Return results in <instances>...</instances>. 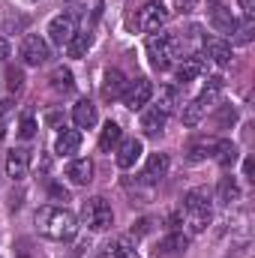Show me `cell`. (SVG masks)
I'll return each mask as SVG.
<instances>
[{
	"label": "cell",
	"instance_id": "6da1fadb",
	"mask_svg": "<svg viewBox=\"0 0 255 258\" xmlns=\"http://www.w3.org/2000/svg\"><path fill=\"white\" fill-rule=\"evenodd\" d=\"M36 228L48 240H72L78 231V219L63 204H45L36 210Z\"/></svg>",
	"mask_w": 255,
	"mask_h": 258
},
{
	"label": "cell",
	"instance_id": "7a4b0ae2",
	"mask_svg": "<svg viewBox=\"0 0 255 258\" xmlns=\"http://www.w3.org/2000/svg\"><path fill=\"white\" fill-rule=\"evenodd\" d=\"M210 216H213V207H210V192L207 189H189L183 195L180 219L189 228V234H201L210 225Z\"/></svg>",
	"mask_w": 255,
	"mask_h": 258
},
{
	"label": "cell",
	"instance_id": "3957f363",
	"mask_svg": "<svg viewBox=\"0 0 255 258\" xmlns=\"http://www.w3.org/2000/svg\"><path fill=\"white\" fill-rule=\"evenodd\" d=\"M147 54H150L153 69L165 72V69H171V66L180 60V54H183V42H180V36H174V33H162V30H156V33H150V39H147Z\"/></svg>",
	"mask_w": 255,
	"mask_h": 258
},
{
	"label": "cell",
	"instance_id": "277c9868",
	"mask_svg": "<svg viewBox=\"0 0 255 258\" xmlns=\"http://www.w3.org/2000/svg\"><path fill=\"white\" fill-rule=\"evenodd\" d=\"M81 222L90 231H108L114 225V210L102 195H93V198H87L81 204Z\"/></svg>",
	"mask_w": 255,
	"mask_h": 258
},
{
	"label": "cell",
	"instance_id": "5b68a950",
	"mask_svg": "<svg viewBox=\"0 0 255 258\" xmlns=\"http://www.w3.org/2000/svg\"><path fill=\"white\" fill-rule=\"evenodd\" d=\"M78 33V21L72 12H63V15H54L51 24H48V42L57 45V48H66L69 39Z\"/></svg>",
	"mask_w": 255,
	"mask_h": 258
},
{
	"label": "cell",
	"instance_id": "8992f818",
	"mask_svg": "<svg viewBox=\"0 0 255 258\" xmlns=\"http://www.w3.org/2000/svg\"><path fill=\"white\" fill-rule=\"evenodd\" d=\"M138 30H144V33H156V30H162L165 24H168V9L162 6V3H144L141 9H138Z\"/></svg>",
	"mask_w": 255,
	"mask_h": 258
},
{
	"label": "cell",
	"instance_id": "52a82bcc",
	"mask_svg": "<svg viewBox=\"0 0 255 258\" xmlns=\"http://www.w3.org/2000/svg\"><path fill=\"white\" fill-rule=\"evenodd\" d=\"M48 57H51L48 39H42L39 33H27L24 42H21V60H24V66H42Z\"/></svg>",
	"mask_w": 255,
	"mask_h": 258
},
{
	"label": "cell",
	"instance_id": "ba28073f",
	"mask_svg": "<svg viewBox=\"0 0 255 258\" xmlns=\"http://www.w3.org/2000/svg\"><path fill=\"white\" fill-rule=\"evenodd\" d=\"M150 99H153V84L147 78H135L126 90H123V105L132 108V111H141Z\"/></svg>",
	"mask_w": 255,
	"mask_h": 258
},
{
	"label": "cell",
	"instance_id": "9c48e42d",
	"mask_svg": "<svg viewBox=\"0 0 255 258\" xmlns=\"http://www.w3.org/2000/svg\"><path fill=\"white\" fill-rule=\"evenodd\" d=\"M141 153H144V144H141L138 138H120L114 162H117V168H132V165L141 159Z\"/></svg>",
	"mask_w": 255,
	"mask_h": 258
},
{
	"label": "cell",
	"instance_id": "30bf717a",
	"mask_svg": "<svg viewBox=\"0 0 255 258\" xmlns=\"http://www.w3.org/2000/svg\"><path fill=\"white\" fill-rule=\"evenodd\" d=\"M237 18H234V12L228 9V6H222V3H213V9H210V27L216 30V33H231L234 36V30H237Z\"/></svg>",
	"mask_w": 255,
	"mask_h": 258
},
{
	"label": "cell",
	"instance_id": "8fae6325",
	"mask_svg": "<svg viewBox=\"0 0 255 258\" xmlns=\"http://www.w3.org/2000/svg\"><path fill=\"white\" fill-rule=\"evenodd\" d=\"M27 171H30V150L27 147L9 150V156H6V174L12 180H21V177H27Z\"/></svg>",
	"mask_w": 255,
	"mask_h": 258
},
{
	"label": "cell",
	"instance_id": "7c38bea8",
	"mask_svg": "<svg viewBox=\"0 0 255 258\" xmlns=\"http://www.w3.org/2000/svg\"><path fill=\"white\" fill-rule=\"evenodd\" d=\"M207 72V60L201 57V54H189V57H183L180 63H177V81L180 84H189L195 78H201Z\"/></svg>",
	"mask_w": 255,
	"mask_h": 258
},
{
	"label": "cell",
	"instance_id": "4fadbf2b",
	"mask_svg": "<svg viewBox=\"0 0 255 258\" xmlns=\"http://www.w3.org/2000/svg\"><path fill=\"white\" fill-rule=\"evenodd\" d=\"M204 54H207L210 63L228 66L231 63V42H225L219 36H210V39H204Z\"/></svg>",
	"mask_w": 255,
	"mask_h": 258
},
{
	"label": "cell",
	"instance_id": "5bb4252c",
	"mask_svg": "<svg viewBox=\"0 0 255 258\" xmlns=\"http://www.w3.org/2000/svg\"><path fill=\"white\" fill-rule=\"evenodd\" d=\"M123 90H126V78L120 69H108L105 78H102V99L114 102V99H123Z\"/></svg>",
	"mask_w": 255,
	"mask_h": 258
},
{
	"label": "cell",
	"instance_id": "9a60e30c",
	"mask_svg": "<svg viewBox=\"0 0 255 258\" xmlns=\"http://www.w3.org/2000/svg\"><path fill=\"white\" fill-rule=\"evenodd\" d=\"M99 258H138V249L129 237H111L102 249H99Z\"/></svg>",
	"mask_w": 255,
	"mask_h": 258
},
{
	"label": "cell",
	"instance_id": "2e32d148",
	"mask_svg": "<svg viewBox=\"0 0 255 258\" xmlns=\"http://www.w3.org/2000/svg\"><path fill=\"white\" fill-rule=\"evenodd\" d=\"M78 147H81V132L78 129H63L54 141V153L63 156V159H75Z\"/></svg>",
	"mask_w": 255,
	"mask_h": 258
},
{
	"label": "cell",
	"instance_id": "e0dca14e",
	"mask_svg": "<svg viewBox=\"0 0 255 258\" xmlns=\"http://www.w3.org/2000/svg\"><path fill=\"white\" fill-rule=\"evenodd\" d=\"M72 120H75V126L78 129H93L96 126V120H99L96 105H93L90 99H78L75 108H72Z\"/></svg>",
	"mask_w": 255,
	"mask_h": 258
},
{
	"label": "cell",
	"instance_id": "ac0fdd59",
	"mask_svg": "<svg viewBox=\"0 0 255 258\" xmlns=\"http://www.w3.org/2000/svg\"><path fill=\"white\" fill-rule=\"evenodd\" d=\"M66 177H69L75 186H87V183L93 180V162H90V159H69Z\"/></svg>",
	"mask_w": 255,
	"mask_h": 258
},
{
	"label": "cell",
	"instance_id": "d6986e66",
	"mask_svg": "<svg viewBox=\"0 0 255 258\" xmlns=\"http://www.w3.org/2000/svg\"><path fill=\"white\" fill-rule=\"evenodd\" d=\"M165 171H168V156H165V153H153V156L147 159L144 171H141V180H144V183H159V180L165 177Z\"/></svg>",
	"mask_w": 255,
	"mask_h": 258
},
{
	"label": "cell",
	"instance_id": "ffe728a7",
	"mask_svg": "<svg viewBox=\"0 0 255 258\" xmlns=\"http://www.w3.org/2000/svg\"><path fill=\"white\" fill-rule=\"evenodd\" d=\"M186 249H189V237L183 231H171L168 237L159 240V252L162 255H183Z\"/></svg>",
	"mask_w": 255,
	"mask_h": 258
},
{
	"label": "cell",
	"instance_id": "44dd1931",
	"mask_svg": "<svg viewBox=\"0 0 255 258\" xmlns=\"http://www.w3.org/2000/svg\"><path fill=\"white\" fill-rule=\"evenodd\" d=\"M165 120H168V114L153 105V108H147V111L141 114V129H144L147 135H159V132L165 129Z\"/></svg>",
	"mask_w": 255,
	"mask_h": 258
},
{
	"label": "cell",
	"instance_id": "7402d4cb",
	"mask_svg": "<svg viewBox=\"0 0 255 258\" xmlns=\"http://www.w3.org/2000/svg\"><path fill=\"white\" fill-rule=\"evenodd\" d=\"M213 156H216V162L222 168H231L237 162V144L234 141H216L213 144Z\"/></svg>",
	"mask_w": 255,
	"mask_h": 258
},
{
	"label": "cell",
	"instance_id": "603a6c76",
	"mask_svg": "<svg viewBox=\"0 0 255 258\" xmlns=\"http://www.w3.org/2000/svg\"><path fill=\"white\" fill-rule=\"evenodd\" d=\"M90 45H93V36H90V30H78V33L69 39L66 51H69V57H84V54L90 51Z\"/></svg>",
	"mask_w": 255,
	"mask_h": 258
},
{
	"label": "cell",
	"instance_id": "cb8c5ba5",
	"mask_svg": "<svg viewBox=\"0 0 255 258\" xmlns=\"http://www.w3.org/2000/svg\"><path fill=\"white\" fill-rule=\"evenodd\" d=\"M177 105H180V90L174 87V84H165V87H159V111H165V114H171V111H177Z\"/></svg>",
	"mask_w": 255,
	"mask_h": 258
},
{
	"label": "cell",
	"instance_id": "d4e9b609",
	"mask_svg": "<svg viewBox=\"0 0 255 258\" xmlns=\"http://www.w3.org/2000/svg\"><path fill=\"white\" fill-rule=\"evenodd\" d=\"M216 198H219V204H234V201L240 198L237 180H234V177H222L219 186H216Z\"/></svg>",
	"mask_w": 255,
	"mask_h": 258
},
{
	"label": "cell",
	"instance_id": "484cf974",
	"mask_svg": "<svg viewBox=\"0 0 255 258\" xmlns=\"http://www.w3.org/2000/svg\"><path fill=\"white\" fill-rule=\"evenodd\" d=\"M219 93H222V78H219V75H213V78H207V84H204V90H201L198 102H201L204 108H210V105L219 99Z\"/></svg>",
	"mask_w": 255,
	"mask_h": 258
},
{
	"label": "cell",
	"instance_id": "4316f807",
	"mask_svg": "<svg viewBox=\"0 0 255 258\" xmlns=\"http://www.w3.org/2000/svg\"><path fill=\"white\" fill-rule=\"evenodd\" d=\"M120 138H123L120 126L108 120V123L102 126V132H99V150H111V147H117V144H120Z\"/></svg>",
	"mask_w": 255,
	"mask_h": 258
},
{
	"label": "cell",
	"instance_id": "83f0119b",
	"mask_svg": "<svg viewBox=\"0 0 255 258\" xmlns=\"http://www.w3.org/2000/svg\"><path fill=\"white\" fill-rule=\"evenodd\" d=\"M51 87H54L57 93H69V90L75 87V81H72V72H69L66 66H57V69L51 72Z\"/></svg>",
	"mask_w": 255,
	"mask_h": 258
},
{
	"label": "cell",
	"instance_id": "f1b7e54d",
	"mask_svg": "<svg viewBox=\"0 0 255 258\" xmlns=\"http://www.w3.org/2000/svg\"><path fill=\"white\" fill-rule=\"evenodd\" d=\"M204 111H207V108H204L198 99H192L189 105H183V111H180V120H183L186 126H195V123L204 117Z\"/></svg>",
	"mask_w": 255,
	"mask_h": 258
},
{
	"label": "cell",
	"instance_id": "f546056e",
	"mask_svg": "<svg viewBox=\"0 0 255 258\" xmlns=\"http://www.w3.org/2000/svg\"><path fill=\"white\" fill-rule=\"evenodd\" d=\"M213 144H216V141H201V144H192V147H189V162H198V159L210 156V153H213Z\"/></svg>",
	"mask_w": 255,
	"mask_h": 258
},
{
	"label": "cell",
	"instance_id": "4dcf8cb0",
	"mask_svg": "<svg viewBox=\"0 0 255 258\" xmlns=\"http://www.w3.org/2000/svg\"><path fill=\"white\" fill-rule=\"evenodd\" d=\"M6 87H9L12 93H18V90L24 87V72H21V69H6Z\"/></svg>",
	"mask_w": 255,
	"mask_h": 258
},
{
	"label": "cell",
	"instance_id": "1f68e13d",
	"mask_svg": "<svg viewBox=\"0 0 255 258\" xmlns=\"http://www.w3.org/2000/svg\"><path fill=\"white\" fill-rule=\"evenodd\" d=\"M18 135H21V138H33V135H36V120H33L30 114L21 117V123H18Z\"/></svg>",
	"mask_w": 255,
	"mask_h": 258
},
{
	"label": "cell",
	"instance_id": "d6a6232c",
	"mask_svg": "<svg viewBox=\"0 0 255 258\" xmlns=\"http://www.w3.org/2000/svg\"><path fill=\"white\" fill-rule=\"evenodd\" d=\"M9 114H12V102L3 99V102H0V141L6 138V120H9Z\"/></svg>",
	"mask_w": 255,
	"mask_h": 258
},
{
	"label": "cell",
	"instance_id": "836d02e7",
	"mask_svg": "<svg viewBox=\"0 0 255 258\" xmlns=\"http://www.w3.org/2000/svg\"><path fill=\"white\" fill-rule=\"evenodd\" d=\"M18 258H45V255H42L30 240H21V243H18Z\"/></svg>",
	"mask_w": 255,
	"mask_h": 258
},
{
	"label": "cell",
	"instance_id": "e575fe53",
	"mask_svg": "<svg viewBox=\"0 0 255 258\" xmlns=\"http://www.w3.org/2000/svg\"><path fill=\"white\" fill-rule=\"evenodd\" d=\"M48 195H51V198H54V201H69V192H66L63 186H60V183H51V186H48Z\"/></svg>",
	"mask_w": 255,
	"mask_h": 258
},
{
	"label": "cell",
	"instance_id": "d590c367",
	"mask_svg": "<svg viewBox=\"0 0 255 258\" xmlns=\"http://www.w3.org/2000/svg\"><path fill=\"white\" fill-rule=\"evenodd\" d=\"M174 6H177V12H180V15H189V12H195L198 0H174Z\"/></svg>",
	"mask_w": 255,
	"mask_h": 258
},
{
	"label": "cell",
	"instance_id": "8d00e7d4",
	"mask_svg": "<svg viewBox=\"0 0 255 258\" xmlns=\"http://www.w3.org/2000/svg\"><path fill=\"white\" fill-rule=\"evenodd\" d=\"M237 3H240L243 21H252V15H255V0H237Z\"/></svg>",
	"mask_w": 255,
	"mask_h": 258
},
{
	"label": "cell",
	"instance_id": "74e56055",
	"mask_svg": "<svg viewBox=\"0 0 255 258\" xmlns=\"http://www.w3.org/2000/svg\"><path fill=\"white\" fill-rule=\"evenodd\" d=\"M150 225H153L150 219H141V222L132 228V234H135V237H141V234H147V231H150Z\"/></svg>",
	"mask_w": 255,
	"mask_h": 258
},
{
	"label": "cell",
	"instance_id": "f35d334b",
	"mask_svg": "<svg viewBox=\"0 0 255 258\" xmlns=\"http://www.w3.org/2000/svg\"><path fill=\"white\" fill-rule=\"evenodd\" d=\"M9 54H12V48H9V42H6V39L0 36V60H6Z\"/></svg>",
	"mask_w": 255,
	"mask_h": 258
},
{
	"label": "cell",
	"instance_id": "ab89813d",
	"mask_svg": "<svg viewBox=\"0 0 255 258\" xmlns=\"http://www.w3.org/2000/svg\"><path fill=\"white\" fill-rule=\"evenodd\" d=\"M48 123L51 126H60V114H48Z\"/></svg>",
	"mask_w": 255,
	"mask_h": 258
},
{
	"label": "cell",
	"instance_id": "60d3db41",
	"mask_svg": "<svg viewBox=\"0 0 255 258\" xmlns=\"http://www.w3.org/2000/svg\"><path fill=\"white\" fill-rule=\"evenodd\" d=\"M243 174H246V177H252V162H249V159L243 162Z\"/></svg>",
	"mask_w": 255,
	"mask_h": 258
}]
</instances>
